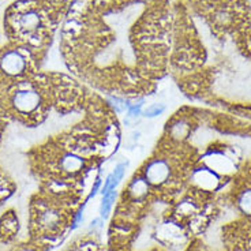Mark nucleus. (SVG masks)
Wrapping results in <instances>:
<instances>
[{"label": "nucleus", "mask_w": 251, "mask_h": 251, "mask_svg": "<svg viewBox=\"0 0 251 251\" xmlns=\"http://www.w3.org/2000/svg\"><path fill=\"white\" fill-rule=\"evenodd\" d=\"M13 107L22 115H30L41 104V96L36 89H19L11 97Z\"/></svg>", "instance_id": "nucleus-1"}, {"label": "nucleus", "mask_w": 251, "mask_h": 251, "mask_svg": "<svg viewBox=\"0 0 251 251\" xmlns=\"http://www.w3.org/2000/svg\"><path fill=\"white\" fill-rule=\"evenodd\" d=\"M27 69L26 57L17 50H6L0 56V70L10 76L22 75Z\"/></svg>", "instance_id": "nucleus-2"}, {"label": "nucleus", "mask_w": 251, "mask_h": 251, "mask_svg": "<svg viewBox=\"0 0 251 251\" xmlns=\"http://www.w3.org/2000/svg\"><path fill=\"white\" fill-rule=\"evenodd\" d=\"M14 25L17 26L15 29L21 33L31 34V33H36L41 27L43 18H41V14L38 13L36 8H25L17 14Z\"/></svg>", "instance_id": "nucleus-3"}, {"label": "nucleus", "mask_w": 251, "mask_h": 251, "mask_svg": "<svg viewBox=\"0 0 251 251\" xmlns=\"http://www.w3.org/2000/svg\"><path fill=\"white\" fill-rule=\"evenodd\" d=\"M171 165L163 158H154L145 167V179L149 184L160 186L170 179Z\"/></svg>", "instance_id": "nucleus-4"}, {"label": "nucleus", "mask_w": 251, "mask_h": 251, "mask_svg": "<svg viewBox=\"0 0 251 251\" xmlns=\"http://www.w3.org/2000/svg\"><path fill=\"white\" fill-rule=\"evenodd\" d=\"M37 223L43 231H47V232L56 231L57 228L62 226V214L53 207H45L43 210H40Z\"/></svg>", "instance_id": "nucleus-5"}, {"label": "nucleus", "mask_w": 251, "mask_h": 251, "mask_svg": "<svg viewBox=\"0 0 251 251\" xmlns=\"http://www.w3.org/2000/svg\"><path fill=\"white\" fill-rule=\"evenodd\" d=\"M127 191H128V195H130L132 201H144L145 198L148 197V193H149V182L145 179V176L134 177L131 183L128 184Z\"/></svg>", "instance_id": "nucleus-6"}, {"label": "nucleus", "mask_w": 251, "mask_h": 251, "mask_svg": "<svg viewBox=\"0 0 251 251\" xmlns=\"http://www.w3.org/2000/svg\"><path fill=\"white\" fill-rule=\"evenodd\" d=\"M60 164V168L64 171L66 174H71V175H75L78 172H81L85 167V160L82 157L76 156L74 153H66L63 154L62 158L59 160Z\"/></svg>", "instance_id": "nucleus-7"}, {"label": "nucleus", "mask_w": 251, "mask_h": 251, "mask_svg": "<svg viewBox=\"0 0 251 251\" xmlns=\"http://www.w3.org/2000/svg\"><path fill=\"white\" fill-rule=\"evenodd\" d=\"M190 131H191V126H190V123L186 119H177L170 127L171 138L175 139V141L186 139Z\"/></svg>", "instance_id": "nucleus-8"}, {"label": "nucleus", "mask_w": 251, "mask_h": 251, "mask_svg": "<svg viewBox=\"0 0 251 251\" xmlns=\"http://www.w3.org/2000/svg\"><path fill=\"white\" fill-rule=\"evenodd\" d=\"M115 198H116V191H115V190L109 191L108 194L102 195V201H101L100 205L101 219H107L108 216H109V212H111V209H112Z\"/></svg>", "instance_id": "nucleus-9"}, {"label": "nucleus", "mask_w": 251, "mask_h": 251, "mask_svg": "<svg viewBox=\"0 0 251 251\" xmlns=\"http://www.w3.org/2000/svg\"><path fill=\"white\" fill-rule=\"evenodd\" d=\"M238 206L242 213L251 216V188L242 191L238 198Z\"/></svg>", "instance_id": "nucleus-10"}, {"label": "nucleus", "mask_w": 251, "mask_h": 251, "mask_svg": "<svg viewBox=\"0 0 251 251\" xmlns=\"http://www.w3.org/2000/svg\"><path fill=\"white\" fill-rule=\"evenodd\" d=\"M164 111H165V105L164 104H153L151 107L146 108L144 112H142V115H144L145 118L151 119V118L160 116L161 113H164Z\"/></svg>", "instance_id": "nucleus-11"}, {"label": "nucleus", "mask_w": 251, "mask_h": 251, "mask_svg": "<svg viewBox=\"0 0 251 251\" xmlns=\"http://www.w3.org/2000/svg\"><path fill=\"white\" fill-rule=\"evenodd\" d=\"M127 165H128V163L127 161H123V163H119L116 167H115V170H113V172L111 174L112 175V180L115 182V184L118 186L120 183V180L125 177V174H126V168H127Z\"/></svg>", "instance_id": "nucleus-12"}, {"label": "nucleus", "mask_w": 251, "mask_h": 251, "mask_svg": "<svg viewBox=\"0 0 251 251\" xmlns=\"http://www.w3.org/2000/svg\"><path fill=\"white\" fill-rule=\"evenodd\" d=\"M115 188H116V184H115V182L112 180V175H108L107 179H105V182H104V186L101 188V194H108L109 191H112Z\"/></svg>", "instance_id": "nucleus-13"}, {"label": "nucleus", "mask_w": 251, "mask_h": 251, "mask_svg": "<svg viewBox=\"0 0 251 251\" xmlns=\"http://www.w3.org/2000/svg\"><path fill=\"white\" fill-rule=\"evenodd\" d=\"M127 111H128V115L132 118L139 116V115H142V104H131L127 108Z\"/></svg>", "instance_id": "nucleus-14"}, {"label": "nucleus", "mask_w": 251, "mask_h": 251, "mask_svg": "<svg viewBox=\"0 0 251 251\" xmlns=\"http://www.w3.org/2000/svg\"><path fill=\"white\" fill-rule=\"evenodd\" d=\"M100 187H101V179H100V176H99V177L94 180V184H93V187H92V191H90V194H89V200H90V198H93L94 195L99 193Z\"/></svg>", "instance_id": "nucleus-15"}, {"label": "nucleus", "mask_w": 251, "mask_h": 251, "mask_svg": "<svg viewBox=\"0 0 251 251\" xmlns=\"http://www.w3.org/2000/svg\"><path fill=\"white\" fill-rule=\"evenodd\" d=\"M83 221V214H82V210H79L78 213L74 216V220H73V226H71V229H75L76 226L81 224Z\"/></svg>", "instance_id": "nucleus-16"}, {"label": "nucleus", "mask_w": 251, "mask_h": 251, "mask_svg": "<svg viewBox=\"0 0 251 251\" xmlns=\"http://www.w3.org/2000/svg\"><path fill=\"white\" fill-rule=\"evenodd\" d=\"M94 228H101V219H96L94 221H92L90 229H94Z\"/></svg>", "instance_id": "nucleus-17"}]
</instances>
